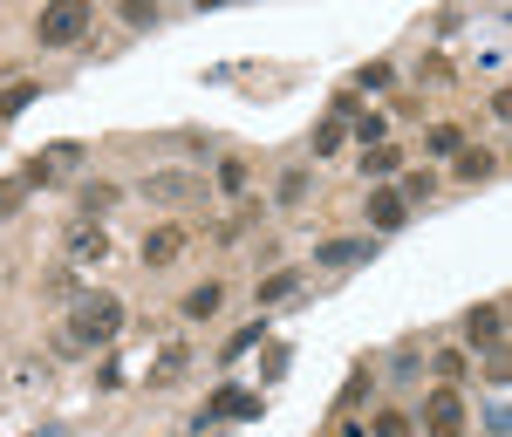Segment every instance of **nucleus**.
<instances>
[{
	"label": "nucleus",
	"instance_id": "6e6552de",
	"mask_svg": "<svg viewBox=\"0 0 512 437\" xmlns=\"http://www.w3.org/2000/svg\"><path fill=\"white\" fill-rule=\"evenodd\" d=\"M205 417H260V397L253 390H212V403H205Z\"/></svg>",
	"mask_w": 512,
	"mask_h": 437
},
{
	"label": "nucleus",
	"instance_id": "4be33fe9",
	"mask_svg": "<svg viewBox=\"0 0 512 437\" xmlns=\"http://www.w3.org/2000/svg\"><path fill=\"white\" fill-rule=\"evenodd\" d=\"M355 137H362V144H369V151H376V144H383V117H376V110H369V117H362V110H355Z\"/></svg>",
	"mask_w": 512,
	"mask_h": 437
},
{
	"label": "nucleus",
	"instance_id": "7ed1b4c3",
	"mask_svg": "<svg viewBox=\"0 0 512 437\" xmlns=\"http://www.w3.org/2000/svg\"><path fill=\"white\" fill-rule=\"evenodd\" d=\"M424 431H431V437H465V431H472V410H465V397L437 383L431 397H424Z\"/></svg>",
	"mask_w": 512,
	"mask_h": 437
},
{
	"label": "nucleus",
	"instance_id": "393cba45",
	"mask_svg": "<svg viewBox=\"0 0 512 437\" xmlns=\"http://www.w3.org/2000/svg\"><path fill=\"white\" fill-rule=\"evenodd\" d=\"M76 158H82V144H48V158H41V164H48V171H69Z\"/></svg>",
	"mask_w": 512,
	"mask_h": 437
},
{
	"label": "nucleus",
	"instance_id": "9b49d317",
	"mask_svg": "<svg viewBox=\"0 0 512 437\" xmlns=\"http://www.w3.org/2000/svg\"><path fill=\"white\" fill-rule=\"evenodd\" d=\"M492 171H499V158H492V151H458V178H465V185H485Z\"/></svg>",
	"mask_w": 512,
	"mask_h": 437
},
{
	"label": "nucleus",
	"instance_id": "c85d7f7f",
	"mask_svg": "<svg viewBox=\"0 0 512 437\" xmlns=\"http://www.w3.org/2000/svg\"><path fill=\"white\" fill-rule=\"evenodd\" d=\"M335 437H362V431H335Z\"/></svg>",
	"mask_w": 512,
	"mask_h": 437
},
{
	"label": "nucleus",
	"instance_id": "f257e3e1",
	"mask_svg": "<svg viewBox=\"0 0 512 437\" xmlns=\"http://www.w3.org/2000/svg\"><path fill=\"white\" fill-rule=\"evenodd\" d=\"M117 328H123L117 294H82L76 321H69V342H76V349H103V342H117Z\"/></svg>",
	"mask_w": 512,
	"mask_h": 437
},
{
	"label": "nucleus",
	"instance_id": "a211bd4d",
	"mask_svg": "<svg viewBox=\"0 0 512 437\" xmlns=\"http://www.w3.org/2000/svg\"><path fill=\"white\" fill-rule=\"evenodd\" d=\"M396 164H403V158H396L390 144H376V151H362V171H369V178H390Z\"/></svg>",
	"mask_w": 512,
	"mask_h": 437
},
{
	"label": "nucleus",
	"instance_id": "0eeeda50",
	"mask_svg": "<svg viewBox=\"0 0 512 437\" xmlns=\"http://www.w3.org/2000/svg\"><path fill=\"white\" fill-rule=\"evenodd\" d=\"M403 219H410V205H403V192H390V185H383V192L369 199V226H376V233H396Z\"/></svg>",
	"mask_w": 512,
	"mask_h": 437
},
{
	"label": "nucleus",
	"instance_id": "20e7f679",
	"mask_svg": "<svg viewBox=\"0 0 512 437\" xmlns=\"http://www.w3.org/2000/svg\"><path fill=\"white\" fill-rule=\"evenodd\" d=\"M144 199H151V205H192L198 199V178H192V171H158V178H144Z\"/></svg>",
	"mask_w": 512,
	"mask_h": 437
},
{
	"label": "nucleus",
	"instance_id": "9d476101",
	"mask_svg": "<svg viewBox=\"0 0 512 437\" xmlns=\"http://www.w3.org/2000/svg\"><path fill=\"white\" fill-rule=\"evenodd\" d=\"M103 253H110L103 226H89V219H82V226H69V260H103Z\"/></svg>",
	"mask_w": 512,
	"mask_h": 437
},
{
	"label": "nucleus",
	"instance_id": "1a4fd4ad",
	"mask_svg": "<svg viewBox=\"0 0 512 437\" xmlns=\"http://www.w3.org/2000/svg\"><path fill=\"white\" fill-rule=\"evenodd\" d=\"M315 260L321 267H362V260H369V239H321Z\"/></svg>",
	"mask_w": 512,
	"mask_h": 437
},
{
	"label": "nucleus",
	"instance_id": "423d86ee",
	"mask_svg": "<svg viewBox=\"0 0 512 437\" xmlns=\"http://www.w3.org/2000/svg\"><path fill=\"white\" fill-rule=\"evenodd\" d=\"M185 253V226H151L144 233V267H171Z\"/></svg>",
	"mask_w": 512,
	"mask_h": 437
},
{
	"label": "nucleus",
	"instance_id": "6ab92c4d",
	"mask_svg": "<svg viewBox=\"0 0 512 437\" xmlns=\"http://www.w3.org/2000/svg\"><path fill=\"white\" fill-rule=\"evenodd\" d=\"M21 205H28V185L21 178H0V219H14Z\"/></svg>",
	"mask_w": 512,
	"mask_h": 437
},
{
	"label": "nucleus",
	"instance_id": "4468645a",
	"mask_svg": "<svg viewBox=\"0 0 512 437\" xmlns=\"http://www.w3.org/2000/svg\"><path fill=\"white\" fill-rule=\"evenodd\" d=\"M185 362H192V356H185V342H171V349L158 356V369H151V383H158V390H164V383H178V376H185Z\"/></svg>",
	"mask_w": 512,
	"mask_h": 437
},
{
	"label": "nucleus",
	"instance_id": "aec40b11",
	"mask_svg": "<svg viewBox=\"0 0 512 437\" xmlns=\"http://www.w3.org/2000/svg\"><path fill=\"white\" fill-rule=\"evenodd\" d=\"M117 205V185H82V212H110Z\"/></svg>",
	"mask_w": 512,
	"mask_h": 437
},
{
	"label": "nucleus",
	"instance_id": "b1692460",
	"mask_svg": "<svg viewBox=\"0 0 512 437\" xmlns=\"http://www.w3.org/2000/svg\"><path fill=\"white\" fill-rule=\"evenodd\" d=\"M260 335H267V328H260V321H253V328H239L233 342H226V362H239V356H246V349H253V342H260Z\"/></svg>",
	"mask_w": 512,
	"mask_h": 437
},
{
	"label": "nucleus",
	"instance_id": "dca6fc26",
	"mask_svg": "<svg viewBox=\"0 0 512 437\" xmlns=\"http://www.w3.org/2000/svg\"><path fill=\"white\" fill-rule=\"evenodd\" d=\"M294 287H301V274H294V267H280V274H267V280H260V301L274 308V301H287Z\"/></svg>",
	"mask_w": 512,
	"mask_h": 437
},
{
	"label": "nucleus",
	"instance_id": "f03ea898",
	"mask_svg": "<svg viewBox=\"0 0 512 437\" xmlns=\"http://www.w3.org/2000/svg\"><path fill=\"white\" fill-rule=\"evenodd\" d=\"M76 35H89V0H55V7H41L35 41H48V48H69Z\"/></svg>",
	"mask_w": 512,
	"mask_h": 437
},
{
	"label": "nucleus",
	"instance_id": "5701e85b",
	"mask_svg": "<svg viewBox=\"0 0 512 437\" xmlns=\"http://www.w3.org/2000/svg\"><path fill=\"white\" fill-rule=\"evenodd\" d=\"M315 151H321V158H335V151H342V123H335V117L315 130Z\"/></svg>",
	"mask_w": 512,
	"mask_h": 437
},
{
	"label": "nucleus",
	"instance_id": "f3484780",
	"mask_svg": "<svg viewBox=\"0 0 512 437\" xmlns=\"http://www.w3.org/2000/svg\"><path fill=\"white\" fill-rule=\"evenodd\" d=\"M437 376H444V390H458V383H465V369H472V362H465V349H444V356L431 362Z\"/></svg>",
	"mask_w": 512,
	"mask_h": 437
},
{
	"label": "nucleus",
	"instance_id": "2eb2a0df",
	"mask_svg": "<svg viewBox=\"0 0 512 437\" xmlns=\"http://www.w3.org/2000/svg\"><path fill=\"white\" fill-rule=\"evenodd\" d=\"M424 144H431L437 158H458V151H465V130H458V123H431V137H424Z\"/></svg>",
	"mask_w": 512,
	"mask_h": 437
},
{
	"label": "nucleus",
	"instance_id": "412c9836",
	"mask_svg": "<svg viewBox=\"0 0 512 437\" xmlns=\"http://www.w3.org/2000/svg\"><path fill=\"white\" fill-rule=\"evenodd\" d=\"M219 192H233V199L246 192V164H239V158H226V164H219Z\"/></svg>",
	"mask_w": 512,
	"mask_h": 437
},
{
	"label": "nucleus",
	"instance_id": "ddd939ff",
	"mask_svg": "<svg viewBox=\"0 0 512 437\" xmlns=\"http://www.w3.org/2000/svg\"><path fill=\"white\" fill-rule=\"evenodd\" d=\"M35 96H41V82H7V89H0V117H21Z\"/></svg>",
	"mask_w": 512,
	"mask_h": 437
},
{
	"label": "nucleus",
	"instance_id": "f8f14e48",
	"mask_svg": "<svg viewBox=\"0 0 512 437\" xmlns=\"http://www.w3.org/2000/svg\"><path fill=\"white\" fill-rule=\"evenodd\" d=\"M219 301H226V294H219V280H205V287H192V294H185V315L205 321V315H219Z\"/></svg>",
	"mask_w": 512,
	"mask_h": 437
},
{
	"label": "nucleus",
	"instance_id": "bb28decb",
	"mask_svg": "<svg viewBox=\"0 0 512 437\" xmlns=\"http://www.w3.org/2000/svg\"><path fill=\"white\" fill-rule=\"evenodd\" d=\"M123 21H130V28H151V21H158V7H151V0H130V7H123Z\"/></svg>",
	"mask_w": 512,
	"mask_h": 437
},
{
	"label": "nucleus",
	"instance_id": "39448f33",
	"mask_svg": "<svg viewBox=\"0 0 512 437\" xmlns=\"http://www.w3.org/2000/svg\"><path fill=\"white\" fill-rule=\"evenodd\" d=\"M465 335H472V349H499V335H506V315H499V301H478L472 315H465Z\"/></svg>",
	"mask_w": 512,
	"mask_h": 437
},
{
	"label": "nucleus",
	"instance_id": "a878e982",
	"mask_svg": "<svg viewBox=\"0 0 512 437\" xmlns=\"http://www.w3.org/2000/svg\"><path fill=\"white\" fill-rule=\"evenodd\" d=\"M376 437H410V417H403V410H383V417H376Z\"/></svg>",
	"mask_w": 512,
	"mask_h": 437
},
{
	"label": "nucleus",
	"instance_id": "cd10ccee",
	"mask_svg": "<svg viewBox=\"0 0 512 437\" xmlns=\"http://www.w3.org/2000/svg\"><path fill=\"white\" fill-rule=\"evenodd\" d=\"M301 192H308V171H287V178H280V205H294Z\"/></svg>",
	"mask_w": 512,
	"mask_h": 437
}]
</instances>
